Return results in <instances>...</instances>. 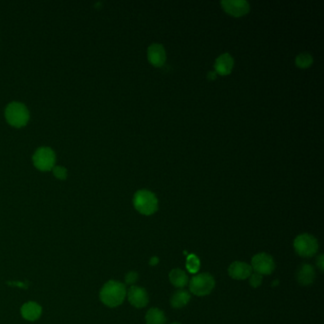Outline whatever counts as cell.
Returning a JSON list of instances; mask_svg holds the SVG:
<instances>
[{"label": "cell", "instance_id": "cell-9", "mask_svg": "<svg viewBox=\"0 0 324 324\" xmlns=\"http://www.w3.org/2000/svg\"><path fill=\"white\" fill-rule=\"evenodd\" d=\"M128 299L130 304L136 308H143L149 303V295L147 291L136 285H132L129 289Z\"/></svg>", "mask_w": 324, "mask_h": 324}, {"label": "cell", "instance_id": "cell-3", "mask_svg": "<svg viewBox=\"0 0 324 324\" xmlns=\"http://www.w3.org/2000/svg\"><path fill=\"white\" fill-rule=\"evenodd\" d=\"M7 121L14 127L20 128L27 124L30 118V112L27 107L19 102L10 103L5 109Z\"/></svg>", "mask_w": 324, "mask_h": 324}, {"label": "cell", "instance_id": "cell-14", "mask_svg": "<svg viewBox=\"0 0 324 324\" xmlns=\"http://www.w3.org/2000/svg\"><path fill=\"white\" fill-rule=\"evenodd\" d=\"M21 314L23 318L28 321H35L41 315V307L37 303H26L22 306Z\"/></svg>", "mask_w": 324, "mask_h": 324}, {"label": "cell", "instance_id": "cell-15", "mask_svg": "<svg viewBox=\"0 0 324 324\" xmlns=\"http://www.w3.org/2000/svg\"><path fill=\"white\" fill-rule=\"evenodd\" d=\"M189 301H190V294L186 290L180 289L173 294L171 299V304L174 308L180 309L185 307L189 303Z\"/></svg>", "mask_w": 324, "mask_h": 324}, {"label": "cell", "instance_id": "cell-5", "mask_svg": "<svg viewBox=\"0 0 324 324\" xmlns=\"http://www.w3.org/2000/svg\"><path fill=\"white\" fill-rule=\"evenodd\" d=\"M294 248L299 256L303 258H310L318 252L319 242L314 236L305 233L295 239Z\"/></svg>", "mask_w": 324, "mask_h": 324}, {"label": "cell", "instance_id": "cell-26", "mask_svg": "<svg viewBox=\"0 0 324 324\" xmlns=\"http://www.w3.org/2000/svg\"><path fill=\"white\" fill-rule=\"evenodd\" d=\"M179 324V323H172V324Z\"/></svg>", "mask_w": 324, "mask_h": 324}, {"label": "cell", "instance_id": "cell-25", "mask_svg": "<svg viewBox=\"0 0 324 324\" xmlns=\"http://www.w3.org/2000/svg\"><path fill=\"white\" fill-rule=\"evenodd\" d=\"M216 78V72H209L208 73V79L210 80H213Z\"/></svg>", "mask_w": 324, "mask_h": 324}, {"label": "cell", "instance_id": "cell-22", "mask_svg": "<svg viewBox=\"0 0 324 324\" xmlns=\"http://www.w3.org/2000/svg\"><path fill=\"white\" fill-rule=\"evenodd\" d=\"M125 281L128 284H134L136 281H138V274L134 271H130L126 275Z\"/></svg>", "mask_w": 324, "mask_h": 324}, {"label": "cell", "instance_id": "cell-7", "mask_svg": "<svg viewBox=\"0 0 324 324\" xmlns=\"http://www.w3.org/2000/svg\"><path fill=\"white\" fill-rule=\"evenodd\" d=\"M251 268L260 275H270L275 270V261L266 253H259L251 260Z\"/></svg>", "mask_w": 324, "mask_h": 324}, {"label": "cell", "instance_id": "cell-21", "mask_svg": "<svg viewBox=\"0 0 324 324\" xmlns=\"http://www.w3.org/2000/svg\"><path fill=\"white\" fill-rule=\"evenodd\" d=\"M53 174L56 178L64 180L67 177V170L63 167H53Z\"/></svg>", "mask_w": 324, "mask_h": 324}, {"label": "cell", "instance_id": "cell-24", "mask_svg": "<svg viewBox=\"0 0 324 324\" xmlns=\"http://www.w3.org/2000/svg\"><path fill=\"white\" fill-rule=\"evenodd\" d=\"M158 262H159V259H158L157 257H152V259H151V260H150V264L152 265V266H154V265H157V264H158Z\"/></svg>", "mask_w": 324, "mask_h": 324}, {"label": "cell", "instance_id": "cell-10", "mask_svg": "<svg viewBox=\"0 0 324 324\" xmlns=\"http://www.w3.org/2000/svg\"><path fill=\"white\" fill-rule=\"evenodd\" d=\"M252 268L251 265L244 262V261H234L230 264L228 268V274L229 276L238 281L246 280L250 277L252 274Z\"/></svg>", "mask_w": 324, "mask_h": 324}, {"label": "cell", "instance_id": "cell-11", "mask_svg": "<svg viewBox=\"0 0 324 324\" xmlns=\"http://www.w3.org/2000/svg\"><path fill=\"white\" fill-rule=\"evenodd\" d=\"M148 58L152 65L162 67L166 62V51L161 44H152L148 50Z\"/></svg>", "mask_w": 324, "mask_h": 324}, {"label": "cell", "instance_id": "cell-16", "mask_svg": "<svg viewBox=\"0 0 324 324\" xmlns=\"http://www.w3.org/2000/svg\"><path fill=\"white\" fill-rule=\"evenodd\" d=\"M170 281L175 287L183 288L188 284V277L184 270L176 268L170 273Z\"/></svg>", "mask_w": 324, "mask_h": 324}, {"label": "cell", "instance_id": "cell-12", "mask_svg": "<svg viewBox=\"0 0 324 324\" xmlns=\"http://www.w3.org/2000/svg\"><path fill=\"white\" fill-rule=\"evenodd\" d=\"M316 279V271L311 264L304 263L303 264L297 273V280L300 284L303 286L311 285Z\"/></svg>", "mask_w": 324, "mask_h": 324}, {"label": "cell", "instance_id": "cell-6", "mask_svg": "<svg viewBox=\"0 0 324 324\" xmlns=\"http://www.w3.org/2000/svg\"><path fill=\"white\" fill-rule=\"evenodd\" d=\"M34 166L40 171H50L53 169L55 163V154L50 148L38 149L33 157Z\"/></svg>", "mask_w": 324, "mask_h": 324}, {"label": "cell", "instance_id": "cell-1", "mask_svg": "<svg viewBox=\"0 0 324 324\" xmlns=\"http://www.w3.org/2000/svg\"><path fill=\"white\" fill-rule=\"evenodd\" d=\"M126 296V286L116 281L107 282L100 292V299L102 303H105L108 307L119 306L125 301Z\"/></svg>", "mask_w": 324, "mask_h": 324}, {"label": "cell", "instance_id": "cell-18", "mask_svg": "<svg viewBox=\"0 0 324 324\" xmlns=\"http://www.w3.org/2000/svg\"><path fill=\"white\" fill-rule=\"evenodd\" d=\"M200 259L199 258L194 255V254H190L188 256V259H187V264H186V267L187 269L188 270L189 273L191 274H196L199 269H200Z\"/></svg>", "mask_w": 324, "mask_h": 324}, {"label": "cell", "instance_id": "cell-19", "mask_svg": "<svg viewBox=\"0 0 324 324\" xmlns=\"http://www.w3.org/2000/svg\"><path fill=\"white\" fill-rule=\"evenodd\" d=\"M313 63V58L309 53H301L298 55V57L296 58V64L298 67L302 68H306L312 65Z\"/></svg>", "mask_w": 324, "mask_h": 324}, {"label": "cell", "instance_id": "cell-23", "mask_svg": "<svg viewBox=\"0 0 324 324\" xmlns=\"http://www.w3.org/2000/svg\"><path fill=\"white\" fill-rule=\"evenodd\" d=\"M317 266L319 267V269L321 271H324V257L323 254H321L318 258H317Z\"/></svg>", "mask_w": 324, "mask_h": 324}, {"label": "cell", "instance_id": "cell-4", "mask_svg": "<svg viewBox=\"0 0 324 324\" xmlns=\"http://www.w3.org/2000/svg\"><path fill=\"white\" fill-rule=\"evenodd\" d=\"M215 287V280L209 273H201L189 281V290L198 297L209 295Z\"/></svg>", "mask_w": 324, "mask_h": 324}, {"label": "cell", "instance_id": "cell-8", "mask_svg": "<svg viewBox=\"0 0 324 324\" xmlns=\"http://www.w3.org/2000/svg\"><path fill=\"white\" fill-rule=\"evenodd\" d=\"M223 10L232 17H239L249 12V4L243 0H225L222 2Z\"/></svg>", "mask_w": 324, "mask_h": 324}, {"label": "cell", "instance_id": "cell-2", "mask_svg": "<svg viewBox=\"0 0 324 324\" xmlns=\"http://www.w3.org/2000/svg\"><path fill=\"white\" fill-rule=\"evenodd\" d=\"M133 205L138 212L150 216L158 209V200L156 196L149 190H139L133 197Z\"/></svg>", "mask_w": 324, "mask_h": 324}, {"label": "cell", "instance_id": "cell-17", "mask_svg": "<svg viewBox=\"0 0 324 324\" xmlns=\"http://www.w3.org/2000/svg\"><path fill=\"white\" fill-rule=\"evenodd\" d=\"M147 324H165L167 318L165 313L159 308H151L146 315Z\"/></svg>", "mask_w": 324, "mask_h": 324}, {"label": "cell", "instance_id": "cell-13", "mask_svg": "<svg viewBox=\"0 0 324 324\" xmlns=\"http://www.w3.org/2000/svg\"><path fill=\"white\" fill-rule=\"evenodd\" d=\"M234 66L233 58L228 54L224 53L222 54L216 60L215 69L217 72L221 75H227L231 72Z\"/></svg>", "mask_w": 324, "mask_h": 324}, {"label": "cell", "instance_id": "cell-20", "mask_svg": "<svg viewBox=\"0 0 324 324\" xmlns=\"http://www.w3.org/2000/svg\"><path fill=\"white\" fill-rule=\"evenodd\" d=\"M262 282V275L258 274V273H252L249 277V283L252 287L257 288Z\"/></svg>", "mask_w": 324, "mask_h": 324}]
</instances>
